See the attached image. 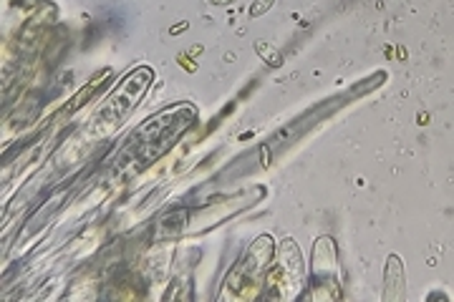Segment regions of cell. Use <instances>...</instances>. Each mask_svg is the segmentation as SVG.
<instances>
[{"instance_id":"1","label":"cell","mask_w":454,"mask_h":302,"mask_svg":"<svg viewBox=\"0 0 454 302\" xmlns=\"http://www.w3.org/2000/svg\"><path fill=\"white\" fill-rule=\"evenodd\" d=\"M270 5H273V0H260L257 5H252V8H250V15H263V10H265V8H270Z\"/></svg>"},{"instance_id":"2","label":"cell","mask_w":454,"mask_h":302,"mask_svg":"<svg viewBox=\"0 0 454 302\" xmlns=\"http://www.w3.org/2000/svg\"><path fill=\"white\" fill-rule=\"evenodd\" d=\"M215 3H232V0H215Z\"/></svg>"}]
</instances>
